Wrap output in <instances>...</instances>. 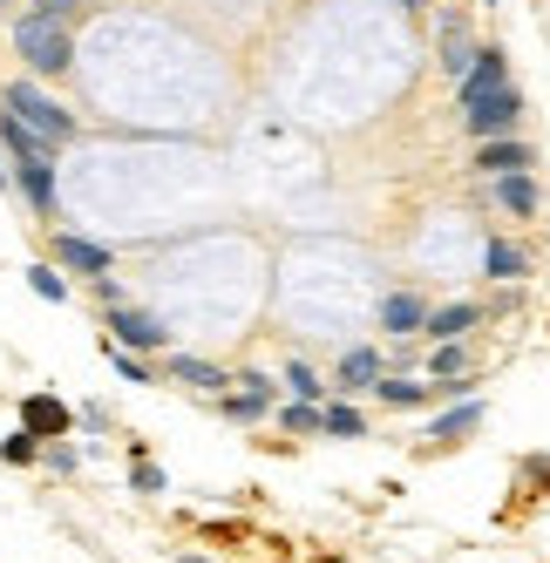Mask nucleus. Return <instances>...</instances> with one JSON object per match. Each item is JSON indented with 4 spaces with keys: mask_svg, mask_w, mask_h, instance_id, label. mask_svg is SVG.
Returning <instances> with one entry per match:
<instances>
[{
    "mask_svg": "<svg viewBox=\"0 0 550 563\" xmlns=\"http://www.w3.org/2000/svg\"><path fill=\"white\" fill-rule=\"evenodd\" d=\"M0 8H8V0H0Z\"/></svg>",
    "mask_w": 550,
    "mask_h": 563,
    "instance_id": "7c9ffc66",
    "label": "nucleus"
},
{
    "mask_svg": "<svg viewBox=\"0 0 550 563\" xmlns=\"http://www.w3.org/2000/svg\"><path fill=\"white\" fill-rule=\"evenodd\" d=\"M320 428H327V434H346V441H353V434H361L367 421H361V408H346V400H333V408H320Z\"/></svg>",
    "mask_w": 550,
    "mask_h": 563,
    "instance_id": "6ab92c4d",
    "label": "nucleus"
},
{
    "mask_svg": "<svg viewBox=\"0 0 550 563\" xmlns=\"http://www.w3.org/2000/svg\"><path fill=\"white\" fill-rule=\"evenodd\" d=\"M402 8H428V0H402Z\"/></svg>",
    "mask_w": 550,
    "mask_h": 563,
    "instance_id": "c85d7f7f",
    "label": "nucleus"
},
{
    "mask_svg": "<svg viewBox=\"0 0 550 563\" xmlns=\"http://www.w3.org/2000/svg\"><path fill=\"white\" fill-rule=\"evenodd\" d=\"M130 482H136L143 496H156V489H164V468H156V462H136V468H130Z\"/></svg>",
    "mask_w": 550,
    "mask_h": 563,
    "instance_id": "b1692460",
    "label": "nucleus"
},
{
    "mask_svg": "<svg viewBox=\"0 0 550 563\" xmlns=\"http://www.w3.org/2000/svg\"><path fill=\"white\" fill-rule=\"evenodd\" d=\"M55 258H62L68 272H89V278H109V252L96 245V238H75V231H62V238H55Z\"/></svg>",
    "mask_w": 550,
    "mask_h": 563,
    "instance_id": "1a4fd4ad",
    "label": "nucleus"
},
{
    "mask_svg": "<svg viewBox=\"0 0 550 563\" xmlns=\"http://www.w3.org/2000/svg\"><path fill=\"white\" fill-rule=\"evenodd\" d=\"M476 319H483V306H436V312H428V333H436V340H462L469 327H476Z\"/></svg>",
    "mask_w": 550,
    "mask_h": 563,
    "instance_id": "4468645a",
    "label": "nucleus"
},
{
    "mask_svg": "<svg viewBox=\"0 0 550 563\" xmlns=\"http://www.w3.org/2000/svg\"><path fill=\"white\" fill-rule=\"evenodd\" d=\"M68 421H75V415L62 408L55 394H28V400H21V428H28L34 441H62V434H68Z\"/></svg>",
    "mask_w": 550,
    "mask_h": 563,
    "instance_id": "423d86ee",
    "label": "nucleus"
},
{
    "mask_svg": "<svg viewBox=\"0 0 550 563\" xmlns=\"http://www.w3.org/2000/svg\"><path fill=\"white\" fill-rule=\"evenodd\" d=\"M524 468H530V475H537V482H550V462H543V455H530V462H524Z\"/></svg>",
    "mask_w": 550,
    "mask_h": 563,
    "instance_id": "bb28decb",
    "label": "nucleus"
},
{
    "mask_svg": "<svg viewBox=\"0 0 550 563\" xmlns=\"http://www.w3.org/2000/svg\"><path fill=\"white\" fill-rule=\"evenodd\" d=\"M496 89H509V62H503V48H476V55H469V68H462V82H455V96L462 102H483Z\"/></svg>",
    "mask_w": 550,
    "mask_h": 563,
    "instance_id": "20e7f679",
    "label": "nucleus"
},
{
    "mask_svg": "<svg viewBox=\"0 0 550 563\" xmlns=\"http://www.w3.org/2000/svg\"><path fill=\"white\" fill-rule=\"evenodd\" d=\"M428 374H436V380H462V374H469V346L442 340L436 353H428Z\"/></svg>",
    "mask_w": 550,
    "mask_h": 563,
    "instance_id": "a211bd4d",
    "label": "nucleus"
},
{
    "mask_svg": "<svg viewBox=\"0 0 550 563\" xmlns=\"http://www.w3.org/2000/svg\"><path fill=\"white\" fill-rule=\"evenodd\" d=\"M537 156H530V143H517V136H496V143H483L476 150V170L483 177H509V170H530Z\"/></svg>",
    "mask_w": 550,
    "mask_h": 563,
    "instance_id": "0eeeda50",
    "label": "nucleus"
},
{
    "mask_svg": "<svg viewBox=\"0 0 550 563\" xmlns=\"http://www.w3.org/2000/svg\"><path fill=\"white\" fill-rule=\"evenodd\" d=\"M109 360H116V374H123V380H150V367H143V360H136V353H123V346H116Z\"/></svg>",
    "mask_w": 550,
    "mask_h": 563,
    "instance_id": "a878e982",
    "label": "nucleus"
},
{
    "mask_svg": "<svg viewBox=\"0 0 550 563\" xmlns=\"http://www.w3.org/2000/svg\"><path fill=\"white\" fill-rule=\"evenodd\" d=\"M374 394L387 400V408H428V400H436L428 380H374Z\"/></svg>",
    "mask_w": 550,
    "mask_h": 563,
    "instance_id": "dca6fc26",
    "label": "nucleus"
},
{
    "mask_svg": "<svg viewBox=\"0 0 550 563\" xmlns=\"http://www.w3.org/2000/svg\"><path fill=\"white\" fill-rule=\"evenodd\" d=\"M476 421H483V400H455L449 415H436V421H428V441H462V434L476 428Z\"/></svg>",
    "mask_w": 550,
    "mask_h": 563,
    "instance_id": "f8f14e48",
    "label": "nucleus"
},
{
    "mask_svg": "<svg viewBox=\"0 0 550 563\" xmlns=\"http://www.w3.org/2000/svg\"><path fill=\"white\" fill-rule=\"evenodd\" d=\"M496 205H503L509 218H530V211L543 205V190H537L530 170H509V177H496Z\"/></svg>",
    "mask_w": 550,
    "mask_h": 563,
    "instance_id": "9d476101",
    "label": "nucleus"
},
{
    "mask_svg": "<svg viewBox=\"0 0 550 563\" xmlns=\"http://www.w3.org/2000/svg\"><path fill=\"white\" fill-rule=\"evenodd\" d=\"M0 109H8L21 130H34V136H42L48 150H62V143L75 136V115H68L55 96H42L34 82H8V89H0Z\"/></svg>",
    "mask_w": 550,
    "mask_h": 563,
    "instance_id": "f03ea898",
    "label": "nucleus"
},
{
    "mask_svg": "<svg viewBox=\"0 0 550 563\" xmlns=\"http://www.w3.org/2000/svg\"><path fill=\"white\" fill-rule=\"evenodd\" d=\"M483 265H490V278H524V272H530V252L517 245V238H490Z\"/></svg>",
    "mask_w": 550,
    "mask_h": 563,
    "instance_id": "ddd939ff",
    "label": "nucleus"
},
{
    "mask_svg": "<svg viewBox=\"0 0 550 563\" xmlns=\"http://www.w3.org/2000/svg\"><path fill=\"white\" fill-rule=\"evenodd\" d=\"M469 55H476V48H469V34H462V21H455V14H442V68L455 75V82H462V68H469Z\"/></svg>",
    "mask_w": 550,
    "mask_h": 563,
    "instance_id": "f3484780",
    "label": "nucleus"
},
{
    "mask_svg": "<svg viewBox=\"0 0 550 563\" xmlns=\"http://www.w3.org/2000/svg\"><path fill=\"white\" fill-rule=\"evenodd\" d=\"M374 319L387 333H421L428 327V306H421V292H387L381 306H374Z\"/></svg>",
    "mask_w": 550,
    "mask_h": 563,
    "instance_id": "6e6552de",
    "label": "nucleus"
},
{
    "mask_svg": "<svg viewBox=\"0 0 550 563\" xmlns=\"http://www.w3.org/2000/svg\"><path fill=\"white\" fill-rule=\"evenodd\" d=\"M462 123H469V136H483V143L509 136V130L524 123V96H517V82L496 89V96H483V102H462Z\"/></svg>",
    "mask_w": 550,
    "mask_h": 563,
    "instance_id": "7ed1b4c3",
    "label": "nucleus"
},
{
    "mask_svg": "<svg viewBox=\"0 0 550 563\" xmlns=\"http://www.w3.org/2000/svg\"><path fill=\"white\" fill-rule=\"evenodd\" d=\"M28 286H34V292H42L48 306H62V299H68V278H62L55 265H34V272H28Z\"/></svg>",
    "mask_w": 550,
    "mask_h": 563,
    "instance_id": "4be33fe9",
    "label": "nucleus"
},
{
    "mask_svg": "<svg viewBox=\"0 0 550 563\" xmlns=\"http://www.w3.org/2000/svg\"><path fill=\"white\" fill-rule=\"evenodd\" d=\"M14 55H21L34 75H68V62H75L68 21H62V14H42V8H28V14L14 21Z\"/></svg>",
    "mask_w": 550,
    "mask_h": 563,
    "instance_id": "f257e3e1",
    "label": "nucleus"
},
{
    "mask_svg": "<svg viewBox=\"0 0 550 563\" xmlns=\"http://www.w3.org/2000/svg\"><path fill=\"white\" fill-rule=\"evenodd\" d=\"M109 333H116V346H170V333H164V319L156 312H143V306H109Z\"/></svg>",
    "mask_w": 550,
    "mask_h": 563,
    "instance_id": "39448f33",
    "label": "nucleus"
},
{
    "mask_svg": "<svg viewBox=\"0 0 550 563\" xmlns=\"http://www.w3.org/2000/svg\"><path fill=\"white\" fill-rule=\"evenodd\" d=\"M374 380H381V353H374V346H346V353H340V387L361 394V387H374Z\"/></svg>",
    "mask_w": 550,
    "mask_h": 563,
    "instance_id": "9b49d317",
    "label": "nucleus"
},
{
    "mask_svg": "<svg viewBox=\"0 0 550 563\" xmlns=\"http://www.w3.org/2000/svg\"><path fill=\"white\" fill-rule=\"evenodd\" d=\"M42 462H48L55 475H68V468H75V462H82V455H75V449H68V441H48V455H42Z\"/></svg>",
    "mask_w": 550,
    "mask_h": 563,
    "instance_id": "393cba45",
    "label": "nucleus"
},
{
    "mask_svg": "<svg viewBox=\"0 0 550 563\" xmlns=\"http://www.w3.org/2000/svg\"><path fill=\"white\" fill-rule=\"evenodd\" d=\"M0 184H8V156H0Z\"/></svg>",
    "mask_w": 550,
    "mask_h": 563,
    "instance_id": "cd10ccee",
    "label": "nucleus"
},
{
    "mask_svg": "<svg viewBox=\"0 0 550 563\" xmlns=\"http://www.w3.org/2000/svg\"><path fill=\"white\" fill-rule=\"evenodd\" d=\"M184 563H211V556H184Z\"/></svg>",
    "mask_w": 550,
    "mask_h": 563,
    "instance_id": "c756f323",
    "label": "nucleus"
},
{
    "mask_svg": "<svg viewBox=\"0 0 550 563\" xmlns=\"http://www.w3.org/2000/svg\"><path fill=\"white\" fill-rule=\"evenodd\" d=\"M286 387H293L299 400H320V374H312L306 360H293V367H286Z\"/></svg>",
    "mask_w": 550,
    "mask_h": 563,
    "instance_id": "5701e85b",
    "label": "nucleus"
},
{
    "mask_svg": "<svg viewBox=\"0 0 550 563\" xmlns=\"http://www.w3.org/2000/svg\"><path fill=\"white\" fill-rule=\"evenodd\" d=\"M34 455H42V441H34V434H28V428H14V434H8V441H0V462H14V468H28V462H34Z\"/></svg>",
    "mask_w": 550,
    "mask_h": 563,
    "instance_id": "412c9836",
    "label": "nucleus"
},
{
    "mask_svg": "<svg viewBox=\"0 0 550 563\" xmlns=\"http://www.w3.org/2000/svg\"><path fill=\"white\" fill-rule=\"evenodd\" d=\"M170 380H184V387H224V367H211V360H198V353H170Z\"/></svg>",
    "mask_w": 550,
    "mask_h": 563,
    "instance_id": "2eb2a0df",
    "label": "nucleus"
},
{
    "mask_svg": "<svg viewBox=\"0 0 550 563\" xmlns=\"http://www.w3.org/2000/svg\"><path fill=\"white\" fill-rule=\"evenodd\" d=\"M279 428L286 434H320V408H312V400H293V408H279Z\"/></svg>",
    "mask_w": 550,
    "mask_h": 563,
    "instance_id": "aec40b11",
    "label": "nucleus"
}]
</instances>
